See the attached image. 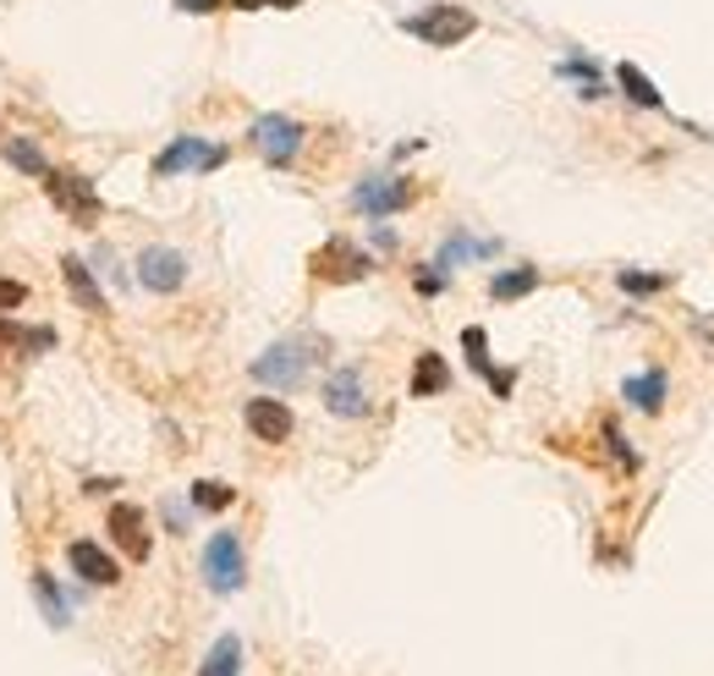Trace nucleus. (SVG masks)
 Instances as JSON below:
<instances>
[{
	"instance_id": "nucleus-16",
	"label": "nucleus",
	"mask_w": 714,
	"mask_h": 676,
	"mask_svg": "<svg viewBox=\"0 0 714 676\" xmlns=\"http://www.w3.org/2000/svg\"><path fill=\"white\" fill-rule=\"evenodd\" d=\"M439 391H451V368H445V357H439V352H418V363H413V396L428 402V396H439Z\"/></svg>"
},
{
	"instance_id": "nucleus-24",
	"label": "nucleus",
	"mask_w": 714,
	"mask_h": 676,
	"mask_svg": "<svg viewBox=\"0 0 714 676\" xmlns=\"http://www.w3.org/2000/svg\"><path fill=\"white\" fill-rule=\"evenodd\" d=\"M187 501H193L198 511H226V507H237V490L220 485V479H198V485L187 490Z\"/></svg>"
},
{
	"instance_id": "nucleus-9",
	"label": "nucleus",
	"mask_w": 714,
	"mask_h": 676,
	"mask_svg": "<svg viewBox=\"0 0 714 676\" xmlns=\"http://www.w3.org/2000/svg\"><path fill=\"white\" fill-rule=\"evenodd\" d=\"M138 287L159 292V298L182 292V287H187V259H182L176 248H165V242L143 248V253H138Z\"/></svg>"
},
{
	"instance_id": "nucleus-31",
	"label": "nucleus",
	"mask_w": 714,
	"mask_h": 676,
	"mask_svg": "<svg viewBox=\"0 0 714 676\" xmlns=\"http://www.w3.org/2000/svg\"><path fill=\"white\" fill-rule=\"evenodd\" d=\"M484 379H489V391H495V396L506 402V396H511V385H517V368H489Z\"/></svg>"
},
{
	"instance_id": "nucleus-22",
	"label": "nucleus",
	"mask_w": 714,
	"mask_h": 676,
	"mask_svg": "<svg viewBox=\"0 0 714 676\" xmlns=\"http://www.w3.org/2000/svg\"><path fill=\"white\" fill-rule=\"evenodd\" d=\"M0 155H6V166L11 170H28V176H44V170H50L44 149H39L33 138H6V144H0Z\"/></svg>"
},
{
	"instance_id": "nucleus-18",
	"label": "nucleus",
	"mask_w": 714,
	"mask_h": 676,
	"mask_svg": "<svg viewBox=\"0 0 714 676\" xmlns=\"http://www.w3.org/2000/svg\"><path fill=\"white\" fill-rule=\"evenodd\" d=\"M615 83H621V94H627L632 105H643V111H660V105H665V94H660V89H654L632 61H621V66H615Z\"/></svg>"
},
{
	"instance_id": "nucleus-15",
	"label": "nucleus",
	"mask_w": 714,
	"mask_h": 676,
	"mask_svg": "<svg viewBox=\"0 0 714 676\" xmlns=\"http://www.w3.org/2000/svg\"><path fill=\"white\" fill-rule=\"evenodd\" d=\"M621 396L638 407V413H660L665 407V368H643L621 385Z\"/></svg>"
},
{
	"instance_id": "nucleus-10",
	"label": "nucleus",
	"mask_w": 714,
	"mask_h": 676,
	"mask_svg": "<svg viewBox=\"0 0 714 676\" xmlns=\"http://www.w3.org/2000/svg\"><path fill=\"white\" fill-rule=\"evenodd\" d=\"M324 413H335V418H369V385H363V368L358 363L330 368V379H324Z\"/></svg>"
},
{
	"instance_id": "nucleus-25",
	"label": "nucleus",
	"mask_w": 714,
	"mask_h": 676,
	"mask_svg": "<svg viewBox=\"0 0 714 676\" xmlns=\"http://www.w3.org/2000/svg\"><path fill=\"white\" fill-rule=\"evenodd\" d=\"M6 346H33V352H50V346H55V336H50V331H33V336H28L17 320H6V314H0V352H6Z\"/></svg>"
},
{
	"instance_id": "nucleus-30",
	"label": "nucleus",
	"mask_w": 714,
	"mask_h": 676,
	"mask_svg": "<svg viewBox=\"0 0 714 676\" xmlns=\"http://www.w3.org/2000/svg\"><path fill=\"white\" fill-rule=\"evenodd\" d=\"M231 11H291V6H308V0H226Z\"/></svg>"
},
{
	"instance_id": "nucleus-21",
	"label": "nucleus",
	"mask_w": 714,
	"mask_h": 676,
	"mask_svg": "<svg viewBox=\"0 0 714 676\" xmlns=\"http://www.w3.org/2000/svg\"><path fill=\"white\" fill-rule=\"evenodd\" d=\"M495 248H500L495 237H484V242H473V237H462V231H456V237H451V242L439 248V259H434V270H451V264H462V259H489Z\"/></svg>"
},
{
	"instance_id": "nucleus-7",
	"label": "nucleus",
	"mask_w": 714,
	"mask_h": 676,
	"mask_svg": "<svg viewBox=\"0 0 714 676\" xmlns=\"http://www.w3.org/2000/svg\"><path fill=\"white\" fill-rule=\"evenodd\" d=\"M413 198H418L413 176H369V181L352 187V209L369 215V220H391V215H402Z\"/></svg>"
},
{
	"instance_id": "nucleus-3",
	"label": "nucleus",
	"mask_w": 714,
	"mask_h": 676,
	"mask_svg": "<svg viewBox=\"0 0 714 676\" xmlns=\"http://www.w3.org/2000/svg\"><path fill=\"white\" fill-rule=\"evenodd\" d=\"M44 193H50V204H55L66 220H77L83 231H94V226H100V215H105V204H100L94 181H89V176H77V170H44Z\"/></svg>"
},
{
	"instance_id": "nucleus-2",
	"label": "nucleus",
	"mask_w": 714,
	"mask_h": 676,
	"mask_svg": "<svg viewBox=\"0 0 714 676\" xmlns=\"http://www.w3.org/2000/svg\"><path fill=\"white\" fill-rule=\"evenodd\" d=\"M402 33H413L428 50H456L462 39L478 33V11L462 6V0H439V6H424V11H407L402 17Z\"/></svg>"
},
{
	"instance_id": "nucleus-13",
	"label": "nucleus",
	"mask_w": 714,
	"mask_h": 676,
	"mask_svg": "<svg viewBox=\"0 0 714 676\" xmlns=\"http://www.w3.org/2000/svg\"><path fill=\"white\" fill-rule=\"evenodd\" d=\"M111 539L127 550V561H148V555H154V539H148V517H143V507L116 501V507H111Z\"/></svg>"
},
{
	"instance_id": "nucleus-6",
	"label": "nucleus",
	"mask_w": 714,
	"mask_h": 676,
	"mask_svg": "<svg viewBox=\"0 0 714 676\" xmlns=\"http://www.w3.org/2000/svg\"><path fill=\"white\" fill-rule=\"evenodd\" d=\"M248 138H253V149L265 155V166H291L297 155H302V138H308V127L297 122V116H286V111H270V116H259L253 127H248Z\"/></svg>"
},
{
	"instance_id": "nucleus-23",
	"label": "nucleus",
	"mask_w": 714,
	"mask_h": 676,
	"mask_svg": "<svg viewBox=\"0 0 714 676\" xmlns=\"http://www.w3.org/2000/svg\"><path fill=\"white\" fill-rule=\"evenodd\" d=\"M33 594H39V605H44V622H50V627H66V622H72V611H66V600H61V589H55V578H50V572H33Z\"/></svg>"
},
{
	"instance_id": "nucleus-19",
	"label": "nucleus",
	"mask_w": 714,
	"mask_h": 676,
	"mask_svg": "<svg viewBox=\"0 0 714 676\" xmlns=\"http://www.w3.org/2000/svg\"><path fill=\"white\" fill-rule=\"evenodd\" d=\"M539 287V270L534 264H522V270H500V275H489V298L495 303H517V298H528Z\"/></svg>"
},
{
	"instance_id": "nucleus-8",
	"label": "nucleus",
	"mask_w": 714,
	"mask_h": 676,
	"mask_svg": "<svg viewBox=\"0 0 714 676\" xmlns=\"http://www.w3.org/2000/svg\"><path fill=\"white\" fill-rule=\"evenodd\" d=\"M308 270H313V281H330V287H346V281H363L369 270H374V259L358 248V242H346V237H330L313 259H308Z\"/></svg>"
},
{
	"instance_id": "nucleus-33",
	"label": "nucleus",
	"mask_w": 714,
	"mask_h": 676,
	"mask_svg": "<svg viewBox=\"0 0 714 676\" xmlns=\"http://www.w3.org/2000/svg\"><path fill=\"white\" fill-rule=\"evenodd\" d=\"M176 11H193V17H215V11H226V0H176Z\"/></svg>"
},
{
	"instance_id": "nucleus-11",
	"label": "nucleus",
	"mask_w": 714,
	"mask_h": 676,
	"mask_svg": "<svg viewBox=\"0 0 714 676\" xmlns=\"http://www.w3.org/2000/svg\"><path fill=\"white\" fill-rule=\"evenodd\" d=\"M242 418H248V429H253L265 446H286V440H291V429H297L291 407L276 402V396H253V402L242 407Z\"/></svg>"
},
{
	"instance_id": "nucleus-1",
	"label": "nucleus",
	"mask_w": 714,
	"mask_h": 676,
	"mask_svg": "<svg viewBox=\"0 0 714 676\" xmlns=\"http://www.w3.org/2000/svg\"><path fill=\"white\" fill-rule=\"evenodd\" d=\"M324 352H330L324 336H286L253 357V379H259V385H276V391H297V385L308 379V368H313Z\"/></svg>"
},
{
	"instance_id": "nucleus-29",
	"label": "nucleus",
	"mask_w": 714,
	"mask_h": 676,
	"mask_svg": "<svg viewBox=\"0 0 714 676\" xmlns=\"http://www.w3.org/2000/svg\"><path fill=\"white\" fill-rule=\"evenodd\" d=\"M22 303H28V281L0 275V314H11V309H22Z\"/></svg>"
},
{
	"instance_id": "nucleus-12",
	"label": "nucleus",
	"mask_w": 714,
	"mask_h": 676,
	"mask_svg": "<svg viewBox=\"0 0 714 676\" xmlns=\"http://www.w3.org/2000/svg\"><path fill=\"white\" fill-rule=\"evenodd\" d=\"M66 561H72V572H77L83 583H94V589H105V583L122 578L116 555H111L105 544H94V539H72V544H66Z\"/></svg>"
},
{
	"instance_id": "nucleus-5",
	"label": "nucleus",
	"mask_w": 714,
	"mask_h": 676,
	"mask_svg": "<svg viewBox=\"0 0 714 676\" xmlns=\"http://www.w3.org/2000/svg\"><path fill=\"white\" fill-rule=\"evenodd\" d=\"M204 583L215 594H237L248 583V555H242V539L231 528L209 533V544H204Z\"/></svg>"
},
{
	"instance_id": "nucleus-27",
	"label": "nucleus",
	"mask_w": 714,
	"mask_h": 676,
	"mask_svg": "<svg viewBox=\"0 0 714 676\" xmlns=\"http://www.w3.org/2000/svg\"><path fill=\"white\" fill-rule=\"evenodd\" d=\"M462 346H467V363H473V374H489L495 363H489V336L478 331V325H467L462 331Z\"/></svg>"
},
{
	"instance_id": "nucleus-17",
	"label": "nucleus",
	"mask_w": 714,
	"mask_h": 676,
	"mask_svg": "<svg viewBox=\"0 0 714 676\" xmlns=\"http://www.w3.org/2000/svg\"><path fill=\"white\" fill-rule=\"evenodd\" d=\"M198 676H242V638H237V633H220L215 649L204 655Z\"/></svg>"
},
{
	"instance_id": "nucleus-14",
	"label": "nucleus",
	"mask_w": 714,
	"mask_h": 676,
	"mask_svg": "<svg viewBox=\"0 0 714 676\" xmlns=\"http://www.w3.org/2000/svg\"><path fill=\"white\" fill-rule=\"evenodd\" d=\"M61 287L72 292V303H77L83 314H105V309H111V303H105V292L94 287V270H89L83 259H72V253L61 259Z\"/></svg>"
},
{
	"instance_id": "nucleus-34",
	"label": "nucleus",
	"mask_w": 714,
	"mask_h": 676,
	"mask_svg": "<svg viewBox=\"0 0 714 676\" xmlns=\"http://www.w3.org/2000/svg\"><path fill=\"white\" fill-rule=\"evenodd\" d=\"M699 336H710V341H714V320H699Z\"/></svg>"
},
{
	"instance_id": "nucleus-20",
	"label": "nucleus",
	"mask_w": 714,
	"mask_h": 676,
	"mask_svg": "<svg viewBox=\"0 0 714 676\" xmlns=\"http://www.w3.org/2000/svg\"><path fill=\"white\" fill-rule=\"evenodd\" d=\"M556 72L577 83V100H604V83H599V66H593L588 55H567V61H561Z\"/></svg>"
},
{
	"instance_id": "nucleus-4",
	"label": "nucleus",
	"mask_w": 714,
	"mask_h": 676,
	"mask_svg": "<svg viewBox=\"0 0 714 676\" xmlns=\"http://www.w3.org/2000/svg\"><path fill=\"white\" fill-rule=\"evenodd\" d=\"M226 155H231L226 144H209V138H198V133H182V138H170V144L154 155L148 176L165 181V176H182V170H220Z\"/></svg>"
},
{
	"instance_id": "nucleus-32",
	"label": "nucleus",
	"mask_w": 714,
	"mask_h": 676,
	"mask_svg": "<svg viewBox=\"0 0 714 676\" xmlns=\"http://www.w3.org/2000/svg\"><path fill=\"white\" fill-rule=\"evenodd\" d=\"M413 287H418L424 298H439V292H445V275H439V270H418V275H413Z\"/></svg>"
},
{
	"instance_id": "nucleus-26",
	"label": "nucleus",
	"mask_w": 714,
	"mask_h": 676,
	"mask_svg": "<svg viewBox=\"0 0 714 676\" xmlns=\"http://www.w3.org/2000/svg\"><path fill=\"white\" fill-rule=\"evenodd\" d=\"M615 287H621V292H632V298H654V292H665V287H671V275H643V270H621V275H615Z\"/></svg>"
},
{
	"instance_id": "nucleus-28",
	"label": "nucleus",
	"mask_w": 714,
	"mask_h": 676,
	"mask_svg": "<svg viewBox=\"0 0 714 676\" xmlns=\"http://www.w3.org/2000/svg\"><path fill=\"white\" fill-rule=\"evenodd\" d=\"M604 446L615 451V462H621L627 474H638V451H627V440H621V429H615V424H604Z\"/></svg>"
}]
</instances>
